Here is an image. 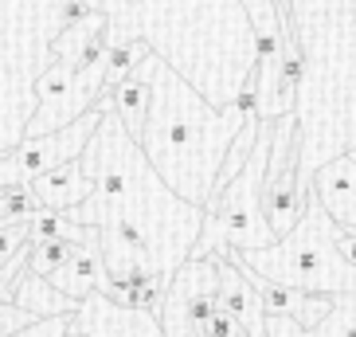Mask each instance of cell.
Masks as SVG:
<instances>
[{"mask_svg": "<svg viewBox=\"0 0 356 337\" xmlns=\"http://www.w3.org/2000/svg\"><path fill=\"white\" fill-rule=\"evenodd\" d=\"M35 322H40V318H35L32 310H24V306H16V302H0V337H24Z\"/></svg>", "mask_w": 356, "mask_h": 337, "instance_id": "6", "label": "cell"}, {"mask_svg": "<svg viewBox=\"0 0 356 337\" xmlns=\"http://www.w3.org/2000/svg\"><path fill=\"white\" fill-rule=\"evenodd\" d=\"M12 302L24 306V310H32L35 318L83 314V310H86L83 298H67L63 290H55L51 279H43V274H32V271H28V279H20V283H16V295H12Z\"/></svg>", "mask_w": 356, "mask_h": 337, "instance_id": "4", "label": "cell"}, {"mask_svg": "<svg viewBox=\"0 0 356 337\" xmlns=\"http://www.w3.org/2000/svg\"><path fill=\"white\" fill-rule=\"evenodd\" d=\"M32 192L40 196L43 208H55V212H67L74 204H83L95 196V177L86 173V161L83 157H71L63 165L47 168L32 180Z\"/></svg>", "mask_w": 356, "mask_h": 337, "instance_id": "3", "label": "cell"}, {"mask_svg": "<svg viewBox=\"0 0 356 337\" xmlns=\"http://www.w3.org/2000/svg\"><path fill=\"white\" fill-rule=\"evenodd\" d=\"M102 126V110H86L83 118H74L71 126H63L55 137H28V146H20L12 157L0 161V189L8 185H32L40 173L63 165V161L79 157L86 149V137Z\"/></svg>", "mask_w": 356, "mask_h": 337, "instance_id": "1", "label": "cell"}, {"mask_svg": "<svg viewBox=\"0 0 356 337\" xmlns=\"http://www.w3.org/2000/svg\"><path fill=\"white\" fill-rule=\"evenodd\" d=\"M74 247H79V243H71V240H40V243L32 240V259H28V271L43 274V279H51L59 267L71 263Z\"/></svg>", "mask_w": 356, "mask_h": 337, "instance_id": "5", "label": "cell"}, {"mask_svg": "<svg viewBox=\"0 0 356 337\" xmlns=\"http://www.w3.org/2000/svg\"><path fill=\"white\" fill-rule=\"evenodd\" d=\"M309 192L341 228H356V153H341L337 161L317 168Z\"/></svg>", "mask_w": 356, "mask_h": 337, "instance_id": "2", "label": "cell"}, {"mask_svg": "<svg viewBox=\"0 0 356 337\" xmlns=\"http://www.w3.org/2000/svg\"><path fill=\"white\" fill-rule=\"evenodd\" d=\"M86 16H90V8H86L83 0H67V8H63V28H59V36H67L71 28L86 24Z\"/></svg>", "mask_w": 356, "mask_h": 337, "instance_id": "8", "label": "cell"}, {"mask_svg": "<svg viewBox=\"0 0 356 337\" xmlns=\"http://www.w3.org/2000/svg\"><path fill=\"white\" fill-rule=\"evenodd\" d=\"M71 79H74L71 67L55 63L51 71H47V75L40 79V86H35V91H40V102H51V98H67V95H71Z\"/></svg>", "mask_w": 356, "mask_h": 337, "instance_id": "7", "label": "cell"}]
</instances>
